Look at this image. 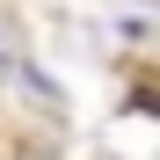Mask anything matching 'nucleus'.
Here are the masks:
<instances>
[{
	"label": "nucleus",
	"instance_id": "nucleus-1",
	"mask_svg": "<svg viewBox=\"0 0 160 160\" xmlns=\"http://www.w3.org/2000/svg\"><path fill=\"white\" fill-rule=\"evenodd\" d=\"M15 73H22V29H15V15L0 8V88H8Z\"/></svg>",
	"mask_w": 160,
	"mask_h": 160
}]
</instances>
